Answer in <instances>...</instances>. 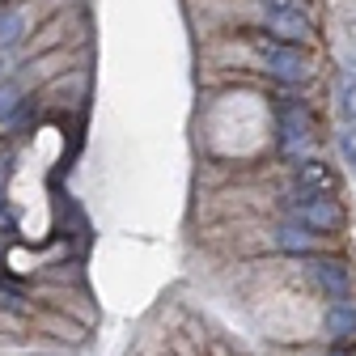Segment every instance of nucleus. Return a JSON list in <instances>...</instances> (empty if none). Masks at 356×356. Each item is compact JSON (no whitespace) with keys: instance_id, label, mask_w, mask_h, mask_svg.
I'll use <instances>...</instances> for the list:
<instances>
[{"instance_id":"f257e3e1","label":"nucleus","mask_w":356,"mask_h":356,"mask_svg":"<svg viewBox=\"0 0 356 356\" xmlns=\"http://www.w3.org/2000/svg\"><path fill=\"white\" fill-rule=\"evenodd\" d=\"M284 212H289V220H297V225L314 229V234H335L343 225V208L335 195H314L301 187H293V195L284 200Z\"/></svg>"},{"instance_id":"f03ea898","label":"nucleus","mask_w":356,"mask_h":356,"mask_svg":"<svg viewBox=\"0 0 356 356\" xmlns=\"http://www.w3.org/2000/svg\"><path fill=\"white\" fill-rule=\"evenodd\" d=\"M254 51H259L263 68L272 72L276 81H284V85H301V81L314 76V64L301 56V47H289V42H276V38H272V42L259 38V42H254Z\"/></svg>"},{"instance_id":"7ed1b4c3","label":"nucleus","mask_w":356,"mask_h":356,"mask_svg":"<svg viewBox=\"0 0 356 356\" xmlns=\"http://www.w3.org/2000/svg\"><path fill=\"white\" fill-rule=\"evenodd\" d=\"M309 140H314V119H309V111H305V102H284L280 106V149L289 153V157H297Z\"/></svg>"},{"instance_id":"20e7f679","label":"nucleus","mask_w":356,"mask_h":356,"mask_svg":"<svg viewBox=\"0 0 356 356\" xmlns=\"http://www.w3.org/2000/svg\"><path fill=\"white\" fill-rule=\"evenodd\" d=\"M309 280L331 301H348V293H352V276L339 259H309Z\"/></svg>"},{"instance_id":"39448f33","label":"nucleus","mask_w":356,"mask_h":356,"mask_svg":"<svg viewBox=\"0 0 356 356\" xmlns=\"http://www.w3.org/2000/svg\"><path fill=\"white\" fill-rule=\"evenodd\" d=\"M323 331L335 348H352L356 343V305L352 301H331L323 314Z\"/></svg>"},{"instance_id":"423d86ee","label":"nucleus","mask_w":356,"mask_h":356,"mask_svg":"<svg viewBox=\"0 0 356 356\" xmlns=\"http://www.w3.org/2000/svg\"><path fill=\"white\" fill-rule=\"evenodd\" d=\"M293 187H301V191H314V195H335V187H339V178H335V170L327 165V161H301L297 165V183Z\"/></svg>"},{"instance_id":"0eeeda50","label":"nucleus","mask_w":356,"mask_h":356,"mask_svg":"<svg viewBox=\"0 0 356 356\" xmlns=\"http://www.w3.org/2000/svg\"><path fill=\"white\" fill-rule=\"evenodd\" d=\"M309 17L305 13H280V17H267V34L276 42H289V47H305L309 42Z\"/></svg>"},{"instance_id":"6e6552de","label":"nucleus","mask_w":356,"mask_h":356,"mask_svg":"<svg viewBox=\"0 0 356 356\" xmlns=\"http://www.w3.org/2000/svg\"><path fill=\"white\" fill-rule=\"evenodd\" d=\"M272 242L280 250H289V254H305L309 259V254H314V246H318V234L305 229V225H297V220H284V225H276Z\"/></svg>"},{"instance_id":"1a4fd4ad","label":"nucleus","mask_w":356,"mask_h":356,"mask_svg":"<svg viewBox=\"0 0 356 356\" xmlns=\"http://www.w3.org/2000/svg\"><path fill=\"white\" fill-rule=\"evenodd\" d=\"M26 34V9H0V47H13Z\"/></svg>"},{"instance_id":"9d476101","label":"nucleus","mask_w":356,"mask_h":356,"mask_svg":"<svg viewBox=\"0 0 356 356\" xmlns=\"http://www.w3.org/2000/svg\"><path fill=\"white\" fill-rule=\"evenodd\" d=\"M22 102H26V98H22V85H17V81H5V85H0V123H5Z\"/></svg>"},{"instance_id":"9b49d317","label":"nucleus","mask_w":356,"mask_h":356,"mask_svg":"<svg viewBox=\"0 0 356 356\" xmlns=\"http://www.w3.org/2000/svg\"><path fill=\"white\" fill-rule=\"evenodd\" d=\"M335 98H339V111H343L348 119H356V76H343V81H339Z\"/></svg>"},{"instance_id":"f8f14e48","label":"nucleus","mask_w":356,"mask_h":356,"mask_svg":"<svg viewBox=\"0 0 356 356\" xmlns=\"http://www.w3.org/2000/svg\"><path fill=\"white\" fill-rule=\"evenodd\" d=\"M267 17H280V13H305V0H259Z\"/></svg>"},{"instance_id":"ddd939ff","label":"nucleus","mask_w":356,"mask_h":356,"mask_svg":"<svg viewBox=\"0 0 356 356\" xmlns=\"http://www.w3.org/2000/svg\"><path fill=\"white\" fill-rule=\"evenodd\" d=\"M0 309H9V314H22L26 309V297L13 284H5V280H0Z\"/></svg>"},{"instance_id":"4468645a","label":"nucleus","mask_w":356,"mask_h":356,"mask_svg":"<svg viewBox=\"0 0 356 356\" xmlns=\"http://www.w3.org/2000/svg\"><path fill=\"white\" fill-rule=\"evenodd\" d=\"M339 153L348 157V165H356V127H343L339 131Z\"/></svg>"},{"instance_id":"2eb2a0df","label":"nucleus","mask_w":356,"mask_h":356,"mask_svg":"<svg viewBox=\"0 0 356 356\" xmlns=\"http://www.w3.org/2000/svg\"><path fill=\"white\" fill-rule=\"evenodd\" d=\"M331 356H352V352H348V348H339V352H331Z\"/></svg>"}]
</instances>
